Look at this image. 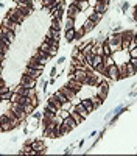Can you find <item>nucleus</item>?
I'll return each mask as SVG.
<instances>
[{
    "label": "nucleus",
    "instance_id": "8fccbe9b",
    "mask_svg": "<svg viewBox=\"0 0 137 156\" xmlns=\"http://www.w3.org/2000/svg\"><path fill=\"white\" fill-rule=\"evenodd\" d=\"M30 103H31V106L37 108V105H39V101H37V97H36V95H34V97H31V98H30Z\"/></svg>",
    "mask_w": 137,
    "mask_h": 156
},
{
    "label": "nucleus",
    "instance_id": "b1692460",
    "mask_svg": "<svg viewBox=\"0 0 137 156\" xmlns=\"http://www.w3.org/2000/svg\"><path fill=\"white\" fill-rule=\"evenodd\" d=\"M27 73L31 76V78H34V80H37V78L41 76V73H42V70H37V69H33V67H28L27 69Z\"/></svg>",
    "mask_w": 137,
    "mask_h": 156
},
{
    "label": "nucleus",
    "instance_id": "39448f33",
    "mask_svg": "<svg viewBox=\"0 0 137 156\" xmlns=\"http://www.w3.org/2000/svg\"><path fill=\"white\" fill-rule=\"evenodd\" d=\"M20 86H23V87H28V89H31V87H34V84H36V80L34 78H31L27 72H25L22 76H20Z\"/></svg>",
    "mask_w": 137,
    "mask_h": 156
},
{
    "label": "nucleus",
    "instance_id": "6e6552de",
    "mask_svg": "<svg viewBox=\"0 0 137 156\" xmlns=\"http://www.w3.org/2000/svg\"><path fill=\"white\" fill-rule=\"evenodd\" d=\"M61 125L64 126V128H67V129H70V131H72L73 128H77V126H78V123L75 122V119H73V117H72L70 114L64 117V120L61 122Z\"/></svg>",
    "mask_w": 137,
    "mask_h": 156
},
{
    "label": "nucleus",
    "instance_id": "5701e85b",
    "mask_svg": "<svg viewBox=\"0 0 137 156\" xmlns=\"http://www.w3.org/2000/svg\"><path fill=\"white\" fill-rule=\"evenodd\" d=\"M27 67H33V69H37V70H44V67H45V64H42V62H34V61H28L27 62Z\"/></svg>",
    "mask_w": 137,
    "mask_h": 156
},
{
    "label": "nucleus",
    "instance_id": "f8f14e48",
    "mask_svg": "<svg viewBox=\"0 0 137 156\" xmlns=\"http://www.w3.org/2000/svg\"><path fill=\"white\" fill-rule=\"evenodd\" d=\"M59 90H61V92L64 94V95H66V97H67L69 100H75V97H77V92H75L73 89H70V87H69L67 84H66V86H62V87H61Z\"/></svg>",
    "mask_w": 137,
    "mask_h": 156
},
{
    "label": "nucleus",
    "instance_id": "2eb2a0df",
    "mask_svg": "<svg viewBox=\"0 0 137 156\" xmlns=\"http://www.w3.org/2000/svg\"><path fill=\"white\" fill-rule=\"evenodd\" d=\"M73 109L77 111V112H78V114L83 117V119H87V115H89V111H87V109L84 108V105H83V103H78V105L75 106Z\"/></svg>",
    "mask_w": 137,
    "mask_h": 156
},
{
    "label": "nucleus",
    "instance_id": "0e129e2a",
    "mask_svg": "<svg viewBox=\"0 0 137 156\" xmlns=\"http://www.w3.org/2000/svg\"><path fill=\"white\" fill-rule=\"evenodd\" d=\"M2 64H3V61H2V59H0V67H2Z\"/></svg>",
    "mask_w": 137,
    "mask_h": 156
},
{
    "label": "nucleus",
    "instance_id": "423d86ee",
    "mask_svg": "<svg viewBox=\"0 0 137 156\" xmlns=\"http://www.w3.org/2000/svg\"><path fill=\"white\" fill-rule=\"evenodd\" d=\"M0 125H2V131H11V129H14V128H16L14 125L11 123L9 117H8L6 114L0 115Z\"/></svg>",
    "mask_w": 137,
    "mask_h": 156
},
{
    "label": "nucleus",
    "instance_id": "603ef678",
    "mask_svg": "<svg viewBox=\"0 0 137 156\" xmlns=\"http://www.w3.org/2000/svg\"><path fill=\"white\" fill-rule=\"evenodd\" d=\"M0 48H2V50H5V51H6V50L9 48V44H6L5 41H2V39H0Z\"/></svg>",
    "mask_w": 137,
    "mask_h": 156
},
{
    "label": "nucleus",
    "instance_id": "4c0bfd02",
    "mask_svg": "<svg viewBox=\"0 0 137 156\" xmlns=\"http://www.w3.org/2000/svg\"><path fill=\"white\" fill-rule=\"evenodd\" d=\"M53 95H55V97H56V98H58V100H59L61 103H64V101H67V100H69V98H67V97H66L64 94L61 92V90H56V92H55Z\"/></svg>",
    "mask_w": 137,
    "mask_h": 156
},
{
    "label": "nucleus",
    "instance_id": "bf43d9fd",
    "mask_svg": "<svg viewBox=\"0 0 137 156\" xmlns=\"http://www.w3.org/2000/svg\"><path fill=\"white\" fill-rule=\"evenodd\" d=\"M5 30H6L5 27H0V37H2V36L5 34Z\"/></svg>",
    "mask_w": 137,
    "mask_h": 156
},
{
    "label": "nucleus",
    "instance_id": "c756f323",
    "mask_svg": "<svg viewBox=\"0 0 137 156\" xmlns=\"http://www.w3.org/2000/svg\"><path fill=\"white\" fill-rule=\"evenodd\" d=\"M126 76H128L126 64H123V66H118V80H122V78H126Z\"/></svg>",
    "mask_w": 137,
    "mask_h": 156
},
{
    "label": "nucleus",
    "instance_id": "49530a36",
    "mask_svg": "<svg viewBox=\"0 0 137 156\" xmlns=\"http://www.w3.org/2000/svg\"><path fill=\"white\" fill-rule=\"evenodd\" d=\"M23 109H25V112H27V114H31L36 108H34V106H31V103H28V105H25V106H23Z\"/></svg>",
    "mask_w": 137,
    "mask_h": 156
},
{
    "label": "nucleus",
    "instance_id": "37998d69",
    "mask_svg": "<svg viewBox=\"0 0 137 156\" xmlns=\"http://www.w3.org/2000/svg\"><path fill=\"white\" fill-rule=\"evenodd\" d=\"M45 109L47 111H50V112H55V114H59V109H56L53 105H50V103L47 101V105H45Z\"/></svg>",
    "mask_w": 137,
    "mask_h": 156
},
{
    "label": "nucleus",
    "instance_id": "e433bc0d",
    "mask_svg": "<svg viewBox=\"0 0 137 156\" xmlns=\"http://www.w3.org/2000/svg\"><path fill=\"white\" fill-rule=\"evenodd\" d=\"M95 72H98V73H101V75H106V70H108V67L104 66V64L101 62V64H98V66L94 69Z\"/></svg>",
    "mask_w": 137,
    "mask_h": 156
},
{
    "label": "nucleus",
    "instance_id": "c85d7f7f",
    "mask_svg": "<svg viewBox=\"0 0 137 156\" xmlns=\"http://www.w3.org/2000/svg\"><path fill=\"white\" fill-rule=\"evenodd\" d=\"M53 133H55V137H62L64 136V133H62V126H61L59 122H56V125L53 128Z\"/></svg>",
    "mask_w": 137,
    "mask_h": 156
},
{
    "label": "nucleus",
    "instance_id": "3c124183",
    "mask_svg": "<svg viewBox=\"0 0 137 156\" xmlns=\"http://www.w3.org/2000/svg\"><path fill=\"white\" fill-rule=\"evenodd\" d=\"M84 34H86V33H84V30L81 28V30H78L77 33H75V39H81V37H83Z\"/></svg>",
    "mask_w": 137,
    "mask_h": 156
},
{
    "label": "nucleus",
    "instance_id": "412c9836",
    "mask_svg": "<svg viewBox=\"0 0 137 156\" xmlns=\"http://www.w3.org/2000/svg\"><path fill=\"white\" fill-rule=\"evenodd\" d=\"M101 62H103V55H95V53H94V56H92V62H91V67L95 69L98 64H101Z\"/></svg>",
    "mask_w": 137,
    "mask_h": 156
},
{
    "label": "nucleus",
    "instance_id": "ea45409f",
    "mask_svg": "<svg viewBox=\"0 0 137 156\" xmlns=\"http://www.w3.org/2000/svg\"><path fill=\"white\" fill-rule=\"evenodd\" d=\"M114 62H115V61H114V58H112V56H103V64H104L106 67L112 66Z\"/></svg>",
    "mask_w": 137,
    "mask_h": 156
},
{
    "label": "nucleus",
    "instance_id": "a19ab883",
    "mask_svg": "<svg viewBox=\"0 0 137 156\" xmlns=\"http://www.w3.org/2000/svg\"><path fill=\"white\" fill-rule=\"evenodd\" d=\"M126 72H128V76H129V75L132 76V75H135V72H137V70H135V67L132 66L131 62H126Z\"/></svg>",
    "mask_w": 137,
    "mask_h": 156
},
{
    "label": "nucleus",
    "instance_id": "9d476101",
    "mask_svg": "<svg viewBox=\"0 0 137 156\" xmlns=\"http://www.w3.org/2000/svg\"><path fill=\"white\" fill-rule=\"evenodd\" d=\"M106 75L111 78V80H118V66H115V64L109 66L108 70H106Z\"/></svg>",
    "mask_w": 137,
    "mask_h": 156
},
{
    "label": "nucleus",
    "instance_id": "338daca9",
    "mask_svg": "<svg viewBox=\"0 0 137 156\" xmlns=\"http://www.w3.org/2000/svg\"><path fill=\"white\" fill-rule=\"evenodd\" d=\"M0 131H2V125H0Z\"/></svg>",
    "mask_w": 137,
    "mask_h": 156
},
{
    "label": "nucleus",
    "instance_id": "20e7f679",
    "mask_svg": "<svg viewBox=\"0 0 137 156\" xmlns=\"http://www.w3.org/2000/svg\"><path fill=\"white\" fill-rule=\"evenodd\" d=\"M11 90L12 92H17V94H20V95H25V97H34L36 95V90H34V87H31V89H28V87H23V86H17V87H11Z\"/></svg>",
    "mask_w": 137,
    "mask_h": 156
},
{
    "label": "nucleus",
    "instance_id": "680f3d73",
    "mask_svg": "<svg viewBox=\"0 0 137 156\" xmlns=\"http://www.w3.org/2000/svg\"><path fill=\"white\" fill-rule=\"evenodd\" d=\"M16 3H23V0H14Z\"/></svg>",
    "mask_w": 137,
    "mask_h": 156
},
{
    "label": "nucleus",
    "instance_id": "f257e3e1",
    "mask_svg": "<svg viewBox=\"0 0 137 156\" xmlns=\"http://www.w3.org/2000/svg\"><path fill=\"white\" fill-rule=\"evenodd\" d=\"M11 111L16 114V117L20 122L25 120V117L28 115L27 112H25V109H23V105H20V103H17V101H11Z\"/></svg>",
    "mask_w": 137,
    "mask_h": 156
},
{
    "label": "nucleus",
    "instance_id": "f704fd0d",
    "mask_svg": "<svg viewBox=\"0 0 137 156\" xmlns=\"http://www.w3.org/2000/svg\"><path fill=\"white\" fill-rule=\"evenodd\" d=\"M91 101H92V105L95 106V109L100 106V105H101V103H103V100L101 98H100L98 95H94V97H91Z\"/></svg>",
    "mask_w": 137,
    "mask_h": 156
},
{
    "label": "nucleus",
    "instance_id": "cd10ccee",
    "mask_svg": "<svg viewBox=\"0 0 137 156\" xmlns=\"http://www.w3.org/2000/svg\"><path fill=\"white\" fill-rule=\"evenodd\" d=\"M47 101L50 103V105H53V106H55L56 109H61V105H62V103H61V101H59V100H58V98H56L55 95H52V97H50V98H48Z\"/></svg>",
    "mask_w": 137,
    "mask_h": 156
},
{
    "label": "nucleus",
    "instance_id": "09e8293b",
    "mask_svg": "<svg viewBox=\"0 0 137 156\" xmlns=\"http://www.w3.org/2000/svg\"><path fill=\"white\" fill-rule=\"evenodd\" d=\"M129 44H131V42H128V41H122V50L129 51Z\"/></svg>",
    "mask_w": 137,
    "mask_h": 156
},
{
    "label": "nucleus",
    "instance_id": "a18cd8bd",
    "mask_svg": "<svg viewBox=\"0 0 137 156\" xmlns=\"http://www.w3.org/2000/svg\"><path fill=\"white\" fill-rule=\"evenodd\" d=\"M69 28H75V19H72V17H67L66 30H69Z\"/></svg>",
    "mask_w": 137,
    "mask_h": 156
},
{
    "label": "nucleus",
    "instance_id": "7ed1b4c3",
    "mask_svg": "<svg viewBox=\"0 0 137 156\" xmlns=\"http://www.w3.org/2000/svg\"><path fill=\"white\" fill-rule=\"evenodd\" d=\"M8 17L14 22V23H17V25H22V22H23V19H25V16L22 14V12L17 9V8H14V9H9L8 11Z\"/></svg>",
    "mask_w": 137,
    "mask_h": 156
},
{
    "label": "nucleus",
    "instance_id": "dca6fc26",
    "mask_svg": "<svg viewBox=\"0 0 137 156\" xmlns=\"http://www.w3.org/2000/svg\"><path fill=\"white\" fill-rule=\"evenodd\" d=\"M72 58L78 59L80 62H86V56L83 55V51H80L78 47H77V48H73V51H72Z\"/></svg>",
    "mask_w": 137,
    "mask_h": 156
},
{
    "label": "nucleus",
    "instance_id": "de8ad7c7",
    "mask_svg": "<svg viewBox=\"0 0 137 156\" xmlns=\"http://www.w3.org/2000/svg\"><path fill=\"white\" fill-rule=\"evenodd\" d=\"M31 61H34V62H42V64H45V61H44V59H42V58H41L39 55H36V53H34V55L31 56Z\"/></svg>",
    "mask_w": 137,
    "mask_h": 156
},
{
    "label": "nucleus",
    "instance_id": "72a5a7b5",
    "mask_svg": "<svg viewBox=\"0 0 137 156\" xmlns=\"http://www.w3.org/2000/svg\"><path fill=\"white\" fill-rule=\"evenodd\" d=\"M70 115L73 117V119H75V122H77L78 125H81V123H83V120H84V119H83V117H81V115H80V114L77 112V111H75V109H73V111L70 112Z\"/></svg>",
    "mask_w": 137,
    "mask_h": 156
},
{
    "label": "nucleus",
    "instance_id": "4d7b16f0",
    "mask_svg": "<svg viewBox=\"0 0 137 156\" xmlns=\"http://www.w3.org/2000/svg\"><path fill=\"white\" fill-rule=\"evenodd\" d=\"M87 3H89V6H95L98 3V0H87Z\"/></svg>",
    "mask_w": 137,
    "mask_h": 156
},
{
    "label": "nucleus",
    "instance_id": "052dcab7",
    "mask_svg": "<svg viewBox=\"0 0 137 156\" xmlns=\"http://www.w3.org/2000/svg\"><path fill=\"white\" fill-rule=\"evenodd\" d=\"M3 84H5V81L2 80V76H0V86H3Z\"/></svg>",
    "mask_w": 137,
    "mask_h": 156
},
{
    "label": "nucleus",
    "instance_id": "58836bf2",
    "mask_svg": "<svg viewBox=\"0 0 137 156\" xmlns=\"http://www.w3.org/2000/svg\"><path fill=\"white\" fill-rule=\"evenodd\" d=\"M52 28H53V30H59V28H61V19L52 17Z\"/></svg>",
    "mask_w": 137,
    "mask_h": 156
},
{
    "label": "nucleus",
    "instance_id": "1a4fd4ad",
    "mask_svg": "<svg viewBox=\"0 0 137 156\" xmlns=\"http://www.w3.org/2000/svg\"><path fill=\"white\" fill-rule=\"evenodd\" d=\"M97 89H98V97L101 100H106V97L109 94V84L108 83H100Z\"/></svg>",
    "mask_w": 137,
    "mask_h": 156
},
{
    "label": "nucleus",
    "instance_id": "4be33fe9",
    "mask_svg": "<svg viewBox=\"0 0 137 156\" xmlns=\"http://www.w3.org/2000/svg\"><path fill=\"white\" fill-rule=\"evenodd\" d=\"M5 114H6V115L9 117V120H11V123H12V125H14V126H17V125L20 123V120L17 119V117H16V114H14V112H12L11 109H9V111H6Z\"/></svg>",
    "mask_w": 137,
    "mask_h": 156
},
{
    "label": "nucleus",
    "instance_id": "a878e982",
    "mask_svg": "<svg viewBox=\"0 0 137 156\" xmlns=\"http://www.w3.org/2000/svg\"><path fill=\"white\" fill-rule=\"evenodd\" d=\"M94 27H95V23H94L91 19H87V20L84 22V25H83V30H84V33H89V31L94 30Z\"/></svg>",
    "mask_w": 137,
    "mask_h": 156
},
{
    "label": "nucleus",
    "instance_id": "0eeeda50",
    "mask_svg": "<svg viewBox=\"0 0 137 156\" xmlns=\"http://www.w3.org/2000/svg\"><path fill=\"white\" fill-rule=\"evenodd\" d=\"M70 78H73V80H77V81H80L81 84H84L86 80H87V70H84V69H77V70H75V73H73Z\"/></svg>",
    "mask_w": 137,
    "mask_h": 156
},
{
    "label": "nucleus",
    "instance_id": "79ce46f5",
    "mask_svg": "<svg viewBox=\"0 0 137 156\" xmlns=\"http://www.w3.org/2000/svg\"><path fill=\"white\" fill-rule=\"evenodd\" d=\"M52 48H53V47H50V44H48V42H45V41H44V42L41 44V47H39V50L45 51V53H50V50H52Z\"/></svg>",
    "mask_w": 137,
    "mask_h": 156
},
{
    "label": "nucleus",
    "instance_id": "864d4df0",
    "mask_svg": "<svg viewBox=\"0 0 137 156\" xmlns=\"http://www.w3.org/2000/svg\"><path fill=\"white\" fill-rule=\"evenodd\" d=\"M61 109H70V100H67V101H64L61 105Z\"/></svg>",
    "mask_w": 137,
    "mask_h": 156
},
{
    "label": "nucleus",
    "instance_id": "ddd939ff",
    "mask_svg": "<svg viewBox=\"0 0 137 156\" xmlns=\"http://www.w3.org/2000/svg\"><path fill=\"white\" fill-rule=\"evenodd\" d=\"M31 148L36 151V153H44L45 151V145L42 140H33L31 142Z\"/></svg>",
    "mask_w": 137,
    "mask_h": 156
},
{
    "label": "nucleus",
    "instance_id": "a211bd4d",
    "mask_svg": "<svg viewBox=\"0 0 137 156\" xmlns=\"http://www.w3.org/2000/svg\"><path fill=\"white\" fill-rule=\"evenodd\" d=\"M106 8H108V0H104V2H98L95 6H94V11L95 12H106Z\"/></svg>",
    "mask_w": 137,
    "mask_h": 156
},
{
    "label": "nucleus",
    "instance_id": "69168bd1",
    "mask_svg": "<svg viewBox=\"0 0 137 156\" xmlns=\"http://www.w3.org/2000/svg\"><path fill=\"white\" fill-rule=\"evenodd\" d=\"M134 12H137V5H135V8H134Z\"/></svg>",
    "mask_w": 137,
    "mask_h": 156
},
{
    "label": "nucleus",
    "instance_id": "c03bdc74",
    "mask_svg": "<svg viewBox=\"0 0 137 156\" xmlns=\"http://www.w3.org/2000/svg\"><path fill=\"white\" fill-rule=\"evenodd\" d=\"M11 95H12V90H8V92H3V94H0V100H9L11 98Z\"/></svg>",
    "mask_w": 137,
    "mask_h": 156
},
{
    "label": "nucleus",
    "instance_id": "6ab92c4d",
    "mask_svg": "<svg viewBox=\"0 0 137 156\" xmlns=\"http://www.w3.org/2000/svg\"><path fill=\"white\" fill-rule=\"evenodd\" d=\"M17 9L22 12V14L27 17V16H30V12L33 11V8L31 6H27V5H23V3H17Z\"/></svg>",
    "mask_w": 137,
    "mask_h": 156
},
{
    "label": "nucleus",
    "instance_id": "13d9d810",
    "mask_svg": "<svg viewBox=\"0 0 137 156\" xmlns=\"http://www.w3.org/2000/svg\"><path fill=\"white\" fill-rule=\"evenodd\" d=\"M131 64H132V66L135 67V70H137V58H131V61H129Z\"/></svg>",
    "mask_w": 137,
    "mask_h": 156
},
{
    "label": "nucleus",
    "instance_id": "393cba45",
    "mask_svg": "<svg viewBox=\"0 0 137 156\" xmlns=\"http://www.w3.org/2000/svg\"><path fill=\"white\" fill-rule=\"evenodd\" d=\"M81 103L84 105V108L89 111V114L91 112H94V109H95V106L92 105V101H91V98H84V100H81Z\"/></svg>",
    "mask_w": 137,
    "mask_h": 156
},
{
    "label": "nucleus",
    "instance_id": "f3484780",
    "mask_svg": "<svg viewBox=\"0 0 137 156\" xmlns=\"http://www.w3.org/2000/svg\"><path fill=\"white\" fill-rule=\"evenodd\" d=\"M80 9L75 6V5H69V9H67V17H72V19H75L78 14H80Z\"/></svg>",
    "mask_w": 137,
    "mask_h": 156
},
{
    "label": "nucleus",
    "instance_id": "4468645a",
    "mask_svg": "<svg viewBox=\"0 0 137 156\" xmlns=\"http://www.w3.org/2000/svg\"><path fill=\"white\" fill-rule=\"evenodd\" d=\"M67 86H69L70 89H73L75 92H80V90L83 89V84H81L80 81H77V80H73V78H69V83H67Z\"/></svg>",
    "mask_w": 137,
    "mask_h": 156
},
{
    "label": "nucleus",
    "instance_id": "2f4dec72",
    "mask_svg": "<svg viewBox=\"0 0 137 156\" xmlns=\"http://www.w3.org/2000/svg\"><path fill=\"white\" fill-rule=\"evenodd\" d=\"M81 51H83V55H84V56L94 53V44H87L84 48H81Z\"/></svg>",
    "mask_w": 137,
    "mask_h": 156
},
{
    "label": "nucleus",
    "instance_id": "5fc2aeb1",
    "mask_svg": "<svg viewBox=\"0 0 137 156\" xmlns=\"http://www.w3.org/2000/svg\"><path fill=\"white\" fill-rule=\"evenodd\" d=\"M129 53H131V58H137V45L129 50Z\"/></svg>",
    "mask_w": 137,
    "mask_h": 156
},
{
    "label": "nucleus",
    "instance_id": "e2e57ef3",
    "mask_svg": "<svg viewBox=\"0 0 137 156\" xmlns=\"http://www.w3.org/2000/svg\"><path fill=\"white\" fill-rule=\"evenodd\" d=\"M134 41H135V44H137V33H135V36H134Z\"/></svg>",
    "mask_w": 137,
    "mask_h": 156
},
{
    "label": "nucleus",
    "instance_id": "6e6d98bb",
    "mask_svg": "<svg viewBox=\"0 0 137 156\" xmlns=\"http://www.w3.org/2000/svg\"><path fill=\"white\" fill-rule=\"evenodd\" d=\"M5 58H6V51L0 48V59H2V61H5Z\"/></svg>",
    "mask_w": 137,
    "mask_h": 156
},
{
    "label": "nucleus",
    "instance_id": "c9c22d12",
    "mask_svg": "<svg viewBox=\"0 0 137 156\" xmlns=\"http://www.w3.org/2000/svg\"><path fill=\"white\" fill-rule=\"evenodd\" d=\"M47 36H50V37L56 39V41H59V30H53V28H50V30H48V33H47Z\"/></svg>",
    "mask_w": 137,
    "mask_h": 156
},
{
    "label": "nucleus",
    "instance_id": "bb28decb",
    "mask_svg": "<svg viewBox=\"0 0 137 156\" xmlns=\"http://www.w3.org/2000/svg\"><path fill=\"white\" fill-rule=\"evenodd\" d=\"M89 19H91V20H92V22H94V23L97 25V23H98L100 20L103 19V14H101V12H95V11H94L92 14L89 16Z\"/></svg>",
    "mask_w": 137,
    "mask_h": 156
},
{
    "label": "nucleus",
    "instance_id": "f03ea898",
    "mask_svg": "<svg viewBox=\"0 0 137 156\" xmlns=\"http://www.w3.org/2000/svg\"><path fill=\"white\" fill-rule=\"evenodd\" d=\"M108 44H109V47H111L112 51L122 50V36H120V33L118 34H114V36H109Z\"/></svg>",
    "mask_w": 137,
    "mask_h": 156
},
{
    "label": "nucleus",
    "instance_id": "473e14b6",
    "mask_svg": "<svg viewBox=\"0 0 137 156\" xmlns=\"http://www.w3.org/2000/svg\"><path fill=\"white\" fill-rule=\"evenodd\" d=\"M5 37L8 39V42L11 44L12 41H14V37H16V33H14V31H11V30H8V28H6V30H5Z\"/></svg>",
    "mask_w": 137,
    "mask_h": 156
},
{
    "label": "nucleus",
    "instance_id": "7c9ffc66",
    "mask_svg": "<svg viewBox=\"0 0 137 156\" xmlns=\"http://www.w3.org/2000/svg\"><path fill=\"white\" fill-rule=\"evenodd\" d=\"M75 33H77V30H75V28L66 30V39H67V42H70V41H73V39H75Z\"/></svg>",
    "mask_w": 137,
    "mask_h": 156
},
{
    "label": "nucleus",
    "instance_id": "aec40b11",
    "mask_svg": "<svg viewBox=\"0 0 137 156\" xmlns=\"http://www.w3.org/2000/svg\"><path fill=\"white\" fill-rule=\"evenodd\" d=\"M120 36H122V41H128V42H131V41H134V36H135V33L134 31H123V33H120Z\"/></svg>",
    "mask_w": 137,
    "mask_h": 156
},
{
    "label": "nucleus",
    "instance_id": "9b49d317",
    "mask_svg": "<svg viewBox=\"0 0 137 156\" xmlns=\"http://www.w3.org/2000/svg\"><path fill=\"white\" fill-rule=\"evenodd\" d=\"M2 27H5V28H8V30H11V31H14V33H16V30L19 28V25L14 23V22H12V20L6 16V17L2 20Z\"/></svg>",
    "mask_w": 137,
    "mask_h": 156
}]
</instances>
